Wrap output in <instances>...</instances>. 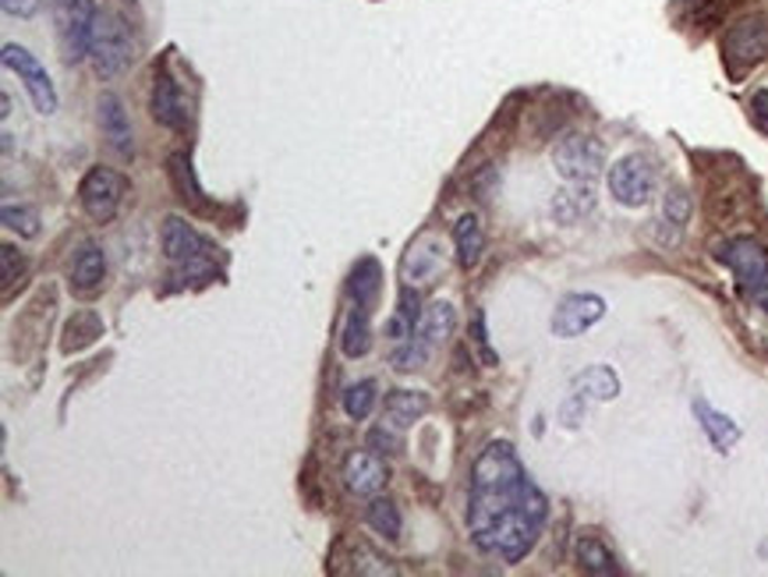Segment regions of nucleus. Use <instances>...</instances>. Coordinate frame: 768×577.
Instances as JSON below:
<instances>
[{"instance_id": "obj_1", "label": "nucleus", "mask_w": 768, "mask_h": 577, "mask_svg": "<svg viewBox=\"0 0 768 577\" xmlns=\"http://www.w3.org/2000/svg\"><path fill=\"white\" fill-rule=\"evenodd\" d=\"M549 499L531 483L513 444L492 439L471 465L468 535L478 553L499 564H521L542 538Z\"/></svg>"}, {"instance_id": "obj_2", "label": "nucleus", "mask_w": 768, "mask_h": 577, "mask_svg": "<svg viewBox=\"0 0 768 577\" xmlns=\"http://www.w3.org/2000/svg\"><path fill=\"white\" fill-rule=\"evenodd\" d=\"M163 256L174 266V280H209L213 277V245L181 217L163 220Z\"/></svg>"}, {"instance_id": "obj_3", "label": "nucleus", "mask_w": 768, "mask_h": 577, "mask_svg": "<svg viewBox=\"0 0 768 577\" xmlns=\"http://www.w3.org/2000/svg\"><path fill=\"white\" fill-rule=\"evenodd\" d=\"M89 61L100 79H118L136 61V40H131V29L118 11H100V18H96Z\"/></svg>"}, {"instance_id": "obj_4", "label": "nucleus", "mask_w": 768, "mask_h": 577, "mask_svg": "<svg viewBox=\"0 0 768 577\" xmlns=\"http://www.w3.org/2000/svg\"><path fill=\"white\" fill-rule=\"evenodd\" d=\"M100 8L96 0H53V22H57V40H61L64 61L82 64L92 53V32Z\"/></svg>"}, {"instance_id": "obj_5", "label": "nucleus", "mask_w": 768, "mask_h": 577, "mask_svg": "<svg viewBox=\"0 0 768 577\" xmlns=\"http://www.w3.org/2000/svg\"><path fill=\"white\" fill-rule=\"evenodd\" d=\"M716 256L737 277L747 298L768 305V252L755 238H729L726 245H719Z\"/></svg>"}, {"instance_id": "obj_6", "label": "nucleus", "mask_w": 768, "mask_h": 577, "mask_svg": "<svg viewBox=\"0 0 768 577\" xmlns=\"http://www.w3.org/2000/svg\"><path fill=\"white\" fill-rule=\"evenodd\" d=\"M606 185H609V196L620 206L641 209L651 202V196H656V188H659V167L648 157H641V152H630V157H620L609 167Z\"/></svg>"}, {"instance_id": "obj_7", "label": "nucleus", "mask_w": 768, "mask_h": 577, "mask_svg": "<svg viewBox=\"0 0 768 577\" xmlns=\"http://www.w3.org/2000/svg\"><path fill=\"white\" fill-rule=\"evenodd\" d=\"M552 167L570 185H595L606 167V149L591 135H563L552 146Z\"/></svg>"}, {"instance_id": "obj_8", "label": "nucleus", "mask_w": 768, "mask_h": 577, "mask_svg": "<svg viewBox=\"0 0 768 577\" xmlns=\"http://www.w3.org/2000/svg\"><path fill=\"white\" fill-rule=\"evenodd\" d=\"M722 57L729 71H747L768 57V14H747L722 36Z\"/></svg>"}, {"instance_id": "obj_9", "label": "nucleus", "mask_w": 768, "mask_h": 577, "mask_svg": "<svg viewBox=\"0 0 768 577\" xmlns=\"http://www.w3.org/2000/svg\"><path fill=\"white\" fill-rule=\"evenodd\" d=\"M128 181L113 167H89L79 185V202L96 223H110L124 202Z\"/></svg>"}, {"instance_id": "obj_10", "label": "nucleus", "mask_w": 768, "mask_h": 577, "mask_svg": "<svg viewBox=\"0 0 768 577\" xmlns=\"http://www.w3.org/2000/svg\"><path fill=\"white\" fill-rule=\"evenodd\" d=\"M4 68L18 74V82L26 86L29 92V100L36 107V113H43V118H50V113H57V89H53V79H50V71L36 61V57L26 50V47H18V43H4Z\"/></svg>"}, {"instance_id": "obj_11", "label": "nucleus", "mask_w": 768, "mask_h": 577, "mask_svg": "<svg viewBox=\"0 0 768 577\" xmlns=\"http://www.w3.org/2000/svg\"><path fill=\"white\" fill-rule=\"evenodd\" d=\"M149 113L160 128H170V131H184V125H188V103H184L181 86H178L174 74H170L167 64L163 68L157 64V74H152Z\"/></svg>"}, {"instance_id": "obj_12", "label": "nucleus", "mask_w": 768, "mask_h": 577, "mask_svg": "<svg viewBox=\"0 0 768 577\" xmlns=\"http://www.w3.org/2000/svg\"><path fill=\"white\" fill-rule=\"evenodd\" d=\"M606 316V301L599 295H567L552 312V334L573 340Z\"/></svg>"}, {"instance_id": "obj_13", "label": "nucleus", "mask_w": 768, "mask_h": 577, "mask_svg": "<svg viewBox=\"0 0 768 577\" xmlns=\"http://www.w3.org/2000/svg\"><path fill=\"white\" fill-rule=\"evenodd\" d=\"M96 110H100V131H103L107 146L118 152L121 160L136 157V128H131V118H128L121 96L118 92H103L100 103H96Z\"/></svg>"}, {"instance_id": "obj_14", "label": "nucleus", "mask_w": 768, "mask_h": 577, "mask_svg": "<svg viewBox=\"0 0 768 577\" xmlns=\"http://www.w3.org/2000/svg\"><path fill=\"white\" fill-rule=\"evenodd\" d=\"M447 262V248L443 241H439L436 235H421L411 248L405 262H400V277H405V283H432L439 277V269H443Z\"/></svg>"}, {"instance_id": "obj_15", "label": "nucleus", "mask_w": 768, "mask_h": 577, "mask_svg": "<svg viewBox=\"0 0 768 577\" xmlns=\"http://www.w3.org/2000/svg\"><path fill=\"white\" fill-rule=\"evenodd\" d=\"M387 465H382V457L372 454L369 447L355 450L343 460V486H348L355 496H379V489L387 486Z\"/></svg>"}, {"instance_id": "obj_16", "label": "nucleus", "mask_w": 768, "mask_h": 577, "mask_svg": "<svg viewBox=\"0 0 768 577\" xmlns=\"http://www.w3.org/2000/svg\"><path fill=\"white\" fill-rule=\"evenodd\" d=\"M107 280V256L100 245L86 241L79 252H74V262H71V291L79 295H96Z\"/></svg>"}, {"instance_id": "obj_17", "label": "nucleus", "mask_w": 768, "mask_h": 577, "mask_svg": "<svg viewBox=\"0 0 768 577\" xmlns=\"http://www.w3.org/2000/svg\"><path fill=\"white\" fill-rule=\"evenodd\" d=\"M429 411V397L421 390H390L382 400V421L393 426L397 432L411 429L418 418H426Z\"/></svg>"}, {"instance_id": "obj_18", "label": "nucleus", "mask_w": 768, "mask_h": 577, "mask_svg": "<svg viewBox=\"0 0 768 577\" xmlns=\"http://www.w3.org/2000/svg\"><path fill=\"white\" fill-rule=\"evenodd\" d=\"M453 248H457V262L460 269H471L482 262L486 256V227H482V217L478 213H465L457 223H453Z\"/></svg>"}, {"instance_id": "obj_19", "label": "nucleus", "mask_w": 768, "mask_h": 577, "mask_svg": "<svg viewBox=\"0 0 768 577\" xmlns=\"http://www.w3.org/2000/svg\"><path fill=\"white\" fill-rule=\"evenodd\" d=\"M340 351L351 361H358L372 351V309L351 305L348 319H343V330H340Z\"/></svg>"}, {"instance_id": "obj_20", "label": "nucleus", "mask_w": 768, "mask_h": 577, "mask_svg": "<svg viewBox=\"0 0 768 577\" xmlns=\"http://www.w3.org/2000/svg\"><path fill=\"white\" fill-rule=\"evenodd\" d=\"M421 298H418V287L415 283H400V295H397V312L387 322V337L405 344L418 334V322H421Z\"/></svg>"}, {"instance_id": "obj_21", "label": "nucleus", "mask_w": 768, "mask_h": 577, "mask_svg": "<svg viewBox=\"0 0 768 577\" xmlns=\"http://www.w3.org/2000/svg\"><path fill=\"white\" fill-rule=\"evenodd\" d=\"M379 291H382V266L372 256L358 259L348 280V301L361 305V309H372L379 301Z\"/></svg>"}, {"instance_id": "obj_22", "label": "nucleus", "mask_w": 768, "mask_h": 577, "mask_svg": "<svg viewBox=\"0 0 768 577\" xmlns=\"http://www.w3.org/2000/svg\"><path fill=\"white\" fill-rule=\"evenodd\" d=\"M457 330V312L450 301H432L426 312H421V322H418V340L429 344V348L436 351L439 344H447V337Z\"/></svg>"}, {"instance_id": "obj_23", "label": "nucleus", "mask_w": 768, "mask_h": 577, "mask_svg": "<svg viewBox=\"0 0 768 577\" xmlns=\"http://www.w3.org/2000/svg\"><path fill=\"white\" fill-rule=\"evenodd\" d=\"M573 560H578L585 574H620L617 556H612V549L599 535H578V543H573Z\"/></svg>"}, {"instance_id": "obj_24", "label": "nucleus", "mask_w": 768, "mask_h": 577, "mask_svg": "<svg viewBox=\"0 0 768 577\" xmlns=\"http://www.w3.org/2000/svg\"><path fill=\"white\" fill-rule=\"evenodd\" d=\"M695 415H698V421H701V429H705V436L712 439V447L716 450H729L740 439V429H737V421L729 418V415H722V411H716L712 404H705V400H695Z\"/></svg>"}, {"instance_id": "obj_25", "label": "nucleus", "mask_w": 768, "mask_h": 577, "mask_svg": "<svg viewBox=\"0 0 768 577\" xmlns=\"http://www.w3.org/2000/svg\"><path fill=\"white\" fill-rule=\"evenodd\" d=\"M167 170H170V181H174V191H178V199L191 209H199V213H206L209 202L202 196V188L196 181V170H191V160L184 157V152H174V157L167 160Z\"/></svg>"}, {"instance_id": "obj_26", "label": "nucleus", "mask_w": 768, "mask_h": 577, "mask_svg": "<svg viewBox=\"0 0 768 577\" xmlns=\"http://www.w3.org/2000/svg\"><path fill=\"white\" fill-rule=\"evenodd\" d=\"M690 196L684 188H669L666 196H662V217H659V223H662V241L666 245H674L680 235H684V227H687V220H690Z\"/></svg>"}, {"instance_id": "obj_27", "label": "nucleus", "mask_w": 768, "mask_h": 577, "mask_svg": "<svg viewBox=\"0 0 768 577\" xmlns=\"http://www.w3.org/2000/svg\"><path fill=\"white\" fill-rule=\"evenodd\" d=\"M365 525H369L376 535L382 538H400V531H405V517H400V507L393 504V499L387 496H372V504L365 507Z\"/></svg>"}, {"instance_id": "obj_28", "label": "nucleus", "mask_w": 768, "mask_h": 577, "mask_svg": "<svg viewBox=\"0 0 768 577\" xmlns=\"http://www.w3.org/2000/svg\"><path fill=\"white\" fill-rule=\"evenodd\" d=\"M595 206V185H573V191H560L552 202V217L573 223L578 217H585L588 209Z\"/></svg>"}, {"instance_id": "obj_29", "label": "nucleus", "mask_w": 768, "mask_h": 577, "mask_svg": "<svg viewBox=\"0 0 768 577\" xmlns=\"http://www.w3.org/2000/svg\"><path fill=\"white\" fill-rule=\"evenodd\" d=\"M96 337H103V322L96 312H79L64 330V351H82L86 344H92Z\"/></svg>"}, {"instance_id": "obj_30", "label": "nucleus", "mask_w": 768, "mask_h": 577, "mask_svg": "<svg viewBox=\"0 0 768 577\" xmlns=\"http://www.w3.org/2000/svg\"><path fill=\"white\" fill-rule=\"evenodd\" d=\"M376 400H379L376 382L372 379H361V382H355V387L343 390V415H348L351 421H365V418L372 415Z\"/></svg>"}, {"instance_id": "obj_31", "label": "nucleus", "mask_w": 768, "mask_h": 577, "mask_svg": "<svg viewBox=\"0 0 768 577\" xmlns=\"http://www.w3.org/2000/svg\"><path fill=\"white\" fill-rule=\"evenodd\" d=\"M0 220H4V227L18 238H36V235H40V209H32V206L8 202L4 209H0Z\"/></svg>"}, {"instance_id": "obj_32", "label": "nucleus", "mask_w": 768, "mask_h": 577, "mask_svg": "<svg viewBox=\"0 0 768 577\" xmlns=\"http://www.w3.org/2000/svg\"><path fill=\"white\" fill-rule=\"evenodd\" d=\"M578 387H585L595 400H612L620 394V379L612 376V369H606V365H595V369L578 376Z\"/></svg>"}, {"instance_id": "obj_33", "label": "nucleus", "mask_w": 768, "mask_h": 577, "mask_svg": "<svg viewBox=\"0 0 768 577\" xmlns=\"http://www.w3.org/2000/svg\"><path fill=\"white\" fill-rule=\"evenodd\" d=\"M26 269H29V262H26V256L18 252L14 245L0 248V277H4V298L14 295V283L26 280Z\"/></svg>"}, {"instance_id": "obj_34", "label": "nucleus", "mask_w": 768, "mask_h": 577, "mask_svg": "<svg viewBox=\"0 0 768 577\" xmlns=\"http://www.w3.org/2000/svg\"><path fill=\"white\" fill-rule=\"evenodd\" d=\"M429 355H432L429 344H421L418 337H411L393 351V365H397V372H415V369H421V365L429 361Z\"/></svg>"}, {"instance_id": "obj_35", "label": "nucleus", "mask_w": 768, "mask_h": 577, "mask_svg": "<svg viewBox=\"0 0 768 577\" xmlns=\"http://www.w3.org/2000/svg\"><path fill=\"white\" fill-rule=\"evenodd\" d=\"M365 447H369L372 454H379V457H393V454H400V432L393 429V426H387V421H382V426H376L372 432H369V439H365Z\"/></svg>"}, {"instance_id": "obj_36", "label": "nucleus", "mask_w": 768, "mask_h": 577, "mask_svg": "<svg viewBox=\"0 0 768 577\" xmlns=\"http://www.w3.org/2000/svg\"><path fill=\"white\" fill-rule=\"evenodd\" d=\"M471 337H475V348H478V355H482V361H486V365H496V351L489 348V334H486V312H475Z\"/></svg>"}, {"instance_id": "obj_37", "label": "nucleus", "mask_w": 768, "mask_h": 577, "mask_svg": "<svg viewBox=\"0 0 768 577\" xmlns=\"http://www.w3.org/2000/svg\"><path fill=\"white\" fill-rule=\"evenodd\" d=\"M751 121L761 135H768V86H761L755 96H751Z\"/></svg>"}, {"instance_id": "obj_38", "label": "nucleus", "mask_w": 768, "mask_h": 577, "mask_svg": "<svg viewBox=\"0 0 768 577\" xmlns=\"http://www.w3.org/2000/svg\"><path fill=\"white\" fill-rule=\"evenodd\" d=\"M0 8H4V14H18V18H29L36 8H40V0H0Z\"/></svg>"}]
</instances>
